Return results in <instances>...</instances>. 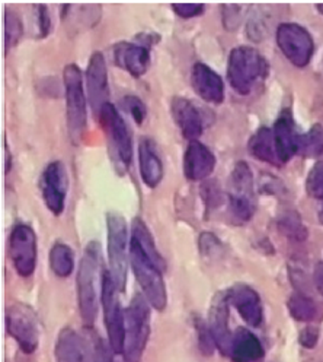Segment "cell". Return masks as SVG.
<instances>
[{"label":"cell","instance_id":"6da1fadb","mask_svg":"<svg viewBox=\"0 0 323 362\" xmlns=\"http://www.w3.org/2000/svg\"><path fill=\"white\" fill-rule=\"evenodd\" d=\"M130 263L150 305L157 311H164L168 304L164 281L166 264L157 252L149 228L140 218H135L131 225Z\"/></svg>","mask_w":323,"mask_h":362},{"label":"cell","instance_id":"7a4b0ae2","mask_svg":"<svg viewBox=\"0 0 323 362\" xmlns=\"http://www.w3.org/2000/svg\"><path fill=\"white\" fill-rule=\"evenodd\" d=\"M104 262L101 247L92 241L86 245L78 272V304L82 320L87 327L95 323L104 284Z\"/></svg>","mask_w":323,"mask_h":362},{"label":"cell","instance_id":"3957f363","mask_svg":"<svg viewBox=\"0 0 323 362\" xmlns=\"http://www.w3.org/2000/svg\"><path fill=\"white\" fill-rule=\"evenodd\" d=\"M267 59L255 49L240 45L232 50L227 62V78L240 95H249L252 89L268 75Z\"/></svg>","mask_w":323,"mask_h":362},{"label":"cell","instance_id":"277c9868","mask_svg":"<svg viewBox=\"0 0 323 362\" xmlns=\"http://www.w3.org/2000/svg\"><path fill=\"white\" fill-rule=\"evenodd\" d=\"M150 334L149 301L142 293H135L124 311V362H140Z\"/></svg>","mask_w":323,"mask_h":362},{"label":"cell","instance_id":"5b68a950","mask_svg":"<svg viewBox=\"0 0 323 362\" xmlns=\"http://www.w3.org/2000/svg\"><path fill=\"white\" fill-rule=\"evenodd\" d=\"M64 94H66V122L68 136L73 144H80L87 123L86 95L83 86V75L73 63L67 64L63 72Z\"/></svg>","mask_w":323,"mask_h":362},{"label":"cell","instance_id":"8992f818","mask_svg":"<svg viewBox=\"0 0 323 362\" xmlns=\"http://www.w3.org/2000/svg\"><path fill=\"white\" fill-rule=\"evenodd\" d=\"M97 116L106 133L109 151L117 163L115 165L127 170L133 160V136L126 120L111 103L105 104Z\"/></svg>","mask_w":323,"mask_h":362},{"label":"cell","instance_id":"52a82bcc","mask_svg":"<svg viewBox=\"0 0 323 362\" xmlns=\"http://www.w3.org/2000/svg\"><path fill=\"white\" fill-rule=\"evenodd\" d=\"M108 259L109 274L118 291L123 292L127 285V225L126 219L117 212H108Z\"/></svg>","mask_w":323,"mask_h":362},{"label":"cell","instance_id":"ba28073f","mask_svg":"<svg viewBox=\"0 0 323 362\" xmlns=\"http://www.w3.org/2000/svg\"><path fill=\"white\" fill-rule=\"evenodd\" d=\"M118 288L114 284L109 270H105L101 304L104 308V320L106 326L109 348L115 354H123L124 344V311L121 310Z\"/></svg>","mask_w":323,"mask_h":362},{"label":"cell","instance_id":"9c48e42d","mask_svg":"<svg viewBox=\"0 0 323 362\" xmlns=\"http://www.w3.org/2000/svg\"><path fill=\"white\" fill-rule=\"evenodd\" d=\"M98 334L79 333L64 327L57 337L54 355L57 362H98Z\"/></svg>","mask_w":323,"mask_h":362},{"label":"cell","instance_id":"30bf717a","mask_svg":"<svg viewBox=\"0 0 323 362\" xmlns=\"http://www.w3.org/2000/svg\"><path fill=\"white\" fill-rule=\"evenodd\" d=\"M8 333L25 354H32L39 342V325L37 315L27 304H12L6 310Z\"/></svg>","mask_w":323,"mask_h":362},{"label":"cell","instance_id":"8fae6325","mask_svg":"<svg viewBox=\"0 0 323 362\" xmlns=\"http://www.w3.org/2000/svg\"><path fill=\"white\" fill-rule=\"evenodd\" d=\"M230 211L240 221H248L255 212V197H253V177L245 161L236 164L230 177L228 192Z\"/></svg>","mask_w":323,"mask_h":362},{"label":"cell","instance_id":"7c38bea8","mask_svg":"<svg viewBox=\"0 0 323 362\" xmlns=\"http://www.w3.org/2000/svg\"><path fill=\"white\" fill-rule=\"evenodd\" d=\"M9 256L18 274L28 278L37 266V235L27 223H18L11 233Z\"/></svg>","mask_w":323,"mask_h":362},{"label":"cell","instance_id":"4fadbf2b","mask_svg":"<svg viewBox=\"0 0 323 362\" xmlns=\"http://www.w3.org/2000/svg\"><path fill=\"white\" fill-rule=\"evenodd\" d=\"M276 42L284 56L295 66H306L315 50L310 34L297 24H281L276 30Z\"/></svg>","mask_w":323,"mask_h":362},{"label":"cell","instance_id":"5bb4252c","mask_svg":"<svg viewBox=\"0 0 323 362\" xmlns=\"http://www.w3.org/2000/svg\"><path fill=\"white\" fill-rule=\"evenodd\" d=\"M39 189L47 208L54 215H60L64 211L68 190V175L61 161H53L45 167L39 178Z\"/></svg>","mask_w":323,"mask_h":362},{"label":"cell","instance_id":"9a60e30c","mask_svg":"<svg viewBox=\"0 0 323 362\" xmlns=\"http://www.w3.org/2000/svg\"><path fill=\"white\" fill-rule=\"evenodd\" d=\"M86 86H87L89 103L98 115L99 110L109 103L106 62L102 53L99 52H95L89 59L87 69H86Z\"/></svg>","mask_w":323,"mask_h":362},{"label":"cell","instance_id":"2e32d148","mask_svg":"<svg viewBox=\"0 0 323 362\" xmlns=\"http://www.w3.org/2000/svg\"><path fill=\"white\" fill-rule=\"evenodd\" d=\"M171 111L183 138L191 142L197 141L204 130V120L200 108L188 98L175 97L171 103Z\"/></svg>","mask_w":323,"mask_h":362},{"label":"cell","instance_id":"e0dca14e","mask_svg":"<svg viewBox=\"0 0 323 362\" xmlns=\"http://www.w3.org/2000/svg\"><path fill=\"white\" fill-rule=\"evenodd\" d=\"M227 300L228 303H232L249 326L257 327L262 323V304L255 289H252L248 285H236L227 292Z\"/></svg>","mask_w":323,"mask_h":362},{"label":"cell","instance_id":"ac0fdd59","mask_svg":"<svg viewBox=\"0 0 323 362\" xmlns=\"http://www.w3.org/2000/svg\"><path fill=\"white\" fill-rule=\"evenodd\" d=\"M114 59L121 69L134 78H140L147 72L150 63V52L147 45L134 42H118L114 45Z\"/></svg>","mask_w":323,"mask_h":362},{"label":"cell","instance_id":"d6986e66","mask_svg":"<svg viewBox=\"0 0 323 362\" xmlns=\"http://www.w3.org/2000/svg\"><path fill=\"white\" fill-rule=\"evenodd\" d=\"M191 85L195 93L207 103L221 104L224 100V83L212 67L204 63L194 64L191 71Z\"/></svg>","mask_w":323,"mask_h":362},{"label":"cell","instance_id":"ffe728a7","mask_svg":"<svg viewBox=\"0 0 323 362\" xmlns=\"http://www.w3.org/2000/svg\"><path fill=\"white\" fill-rule=\"evenodd\" d=\"M216 167V156L204 144L190 142L183 155V173L188 180L198 181L209 177Z\"/></svg>","mask_w":323,"mask_h":362},{"label":"cell","instance_id":"44dd1931","mask_svg":"<svg viewBox=\"0 0 323 362\" xmlns=\"http://www.w3.org/2000/svg\"><path fill=\"white\" fill-rule=\"evenodd\" d=\"M138 165L143 183L150 189L157 187L164 178V163L153 139L142 138L138 142Z\"/></svg>","mask_w":323,"mask_h":362},{"label":"cell","instance_id":"7402d4cb","mask_svg":"<svg viewBox=\"0 0 323 362\" xmlns=\"http://www.w3.org/2000/svg\"><path fill=\"white\" fill-rule=\"evenodd\" d=\"M227 293H219L216 296L213 305L210 308V317H209V323H210V333L213 336L214 345L223 352V354H230V348H232V341L233 337L230 334L228 330V310H227Z\"/></svg>","mask_w":323,"mask_h":362},{"label":"cell","instance_id":"603a6c76","mask_svg":"<svg viewBox=\"0 0 323 362\" xmlns=\"http://www.w3.org/2000/svg\"><path fill=\"white\" fill-rule=\"evenodd\" d=\"M274 139L276 145V152H279L280 161L284 164L290 161L293 155L297 153V136L294 132V122L291 112L284 110L280 117L276 119L274 124Z\"/></svg>","mask_w":323,"mask_h":362},{"label":"cell","instance_id":"cb8c5ba5","mask_svg":"<svg viewBox=\"0 0 323 362\" xmlns=\"http://www.w3.org/2000/svg\"><path fill=\"white\" fill-rule=\"evenodd\" d=\"M228 355L235 362H253L262 358L264 348L255 334L240 327L233 336Z\"/></svg>","mask_w":323,"mask_h":362},{"label":"cell","instance_id":"d4e9b609","mask_svg":"<svg viewBox=\"0 0 323 362\" xmlns=\"http://www.w3.org/2000/svg\"><path fill=\"white\" fill-rule=\"evenodd\" d=\"M249 152L258 160L271 165H281L274 139V132L269 127H261L249 141Z\"/></svg>","mask_w":323,"mask_h":362},{"label":"cell","instance_id":"484cf974","mask_svg":"<svg viewBox=\"0 0 323 362\" xmlns=\"http://www.w3.org/2000/svg\"><path fill=\"white\" fill-rule=\"evenodd\" d=\"M50 266L59 278L71 276L75 269V253L72 248L64 243H56L50 250Z\"/></svg>","mask_w":323,"mask_h":362},{"label":"cell","instance_id":"4316f807","mask_svg":"<svg viewBox=\"0 0 323 362\" xmlns=\"http://www.w3.org/2000/svg\"><path fill=\"white\" fill-rule=\"evenodd\" d=\"M297 153L306 158H316L323 153V129L315 124L307 133L297 136Z\"/></svg>","mask_w":323,"mask_h":362},{"label":"cell","instance_id":"83f0119b","mask_svg":"<svg viewBox=\"0 0 323 362\" xmlns=\"http://www.w3.org/2000/svg\"><path fill=\"white\" fill-rule=\"evenodd\" d=\"M288 311L295 320L300 322H312L319 314L316 303L303 293H294L288 300Z\"/></svg>","mask_w":323,"mask_h":362},{"label":"cell","instance_id":"f1b7e54d","mask_svg":"<svg viewBox=\"0 0 323 362\" xmlns=\"http://www.w3.org/2000/svg\"><path fill=\"white\" fill-rule=\"evenodd\" d=\"M5 34H6V49H12L22 37V22L13 11L5 13Z\"/></svg>","mask_w":323,"mask_h":362},{"label":"cell","instance_id":"f546056e","mask_svg":"<svg viewBox=\"0 0 323 362\" xmlns=\"http://www.w3.org/2000/svg\"><path fill=\"white\" fill-rule=\"evenodd\" d=\"M307 193L315 199H323V161L315 164L306 180Z\"/></svg>","mask_w":323,"mask_h":362},{"label":"cell","instance_id":"4dcf8cb0","mask_svg":"<svg viewBox=\"0 0 323 362\" xmlns=\"http://www.w3.org/2000/svg\"><path fill=\"white\" fill-rule=\"evenodd\" d=\"M123 105L130 112L131 117L134 119V122L137 124H142L146 120L147 108H146L145 103L138 97H135V95H126L123 98Z\"/></svg>","mask_w":323,"mask_h":362},{"label":"cell","instance_id":"1f68e13d","mask_svg":"<svg viewBox=\"0 0 323 362\" xmlns=\"http://www.w3.org/2000/svg\"><path fill=\"white\" fill-rule=\"evenodd\" d=\"M172 9L181 18H194L202 13L204 5L202 4H173Z\"/></svg>","mask_w":323,"mask_h":362},{"label":"cell","instance_id":"d6a6232c","mask_svg":"<svg viewBox=\"0 0 323 362\" xmlns=\"http://www.w3.org/2000/svg\"><path fill=\"white\" fill-rule=\"evenodd\" d=\"M37 21H38V28H39V37H47L49 31H50V13H49V8L45 5H37Z\"/></svg>","mask_w":323,"mask_h":362},{"label":"cell","instance_id":"836d02e7","mask_svg":"<svg viewBox=\"0 0 323 362\" xmlns=\"http://www.w3.org/2000/svg\"><path fill=\"white\" fill-rule=\"evenodd\" d=\"M300 342H302L306 348H312L317 342V329L307 327L300 334Z\"/></svg>","mask_w":323,"mask_h":362},{"label":"cell","instance_id":"e575fe53","mask_svg":"<svg viewBox=\"0 0 323 362\" xmlns=\"http://www.w3.org/2000/svg\"><path fill=\"white\" fill-rule=\"evenodd\" d=\"M313 278H315V284H316L317 291L323 296V264L322 263L316 266Z\"/></svg>","mask_w":323,"mask_h":362},{"label":"cell","instance_id":"d590c367","mask_svg":"<svg viewBox=\"0 0 323 362\" xmlns=\"http://www.w3.org/2000/svg\"><path fill=\"white\" fill-rule=\"evenodd\" d=\"M319 221H320V223H323V206H322V209L319 212Z\"/></svg>","mask_w":323,"mask_h":362},{"label":"cell","instance_id":"8d00e7d4","mask_svg":"<svg viewBox=\"0 0 323 362\" xmlns=\"http://www.w3.org/2000/svg\"><path fill=\"white\" fill-rule=\"evenodd\" d=\"M317 9L320 11V13L323 15V5H317Z\"/></svg>","mask_w":323,"mask_h":362}]
</instances>
